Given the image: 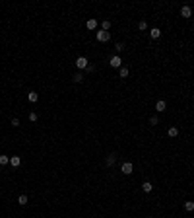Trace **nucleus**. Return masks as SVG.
<instances>
[{"label": "nucleus", "instance_id": "1", "mask_svg": "<svg viewBox=\"0 0 194 218\" xmlns=\"http://www.w3.org/2000/svg\"><path fill=\"white\" fill-rule=\"evenodd\" d=\"M109 39H111V33H109V31H103V29L97 31V41H99V43H107Z\"/></svg>", "mask_w": 194, "mask_h": 218}, {"label": "nucleus", "instance_id": "2", "mask_svg": "<svg viewBox=\"0 0 194 218\" xmlns=\"http://www.w3.org/2000/svg\"><path fill=\"white\" fill-rule=\"evenodd\" d=\"M88 64H89V60L86 59V56H78V59H76V66L80 68V72L88 68Z\"/></svg>", "mask_w": 194, "mask_h": 218}, {"label": "nucleus", "instance_id": "3", "mask_svg": "<svg viewBox=\"0 0 194 218\" xmlns=\"http://www.w3.org/2000/svg\"><path fill=\"white\" fill-rule=\"evenodd\" d=\"M109 64H111L113 68H122V59H120L119 55H113L111 60H109Z\"/></svg>", "mask_w": 194, "mask_h": 218}, {"label": "nucleus", "instance_id": "4", "mask_svg": "<svg viewBox=\"0 0 194 218\" xmlns=\"http://www.w3.org/2000/svg\"><path fill=\"white\" fill-rule=\"evenodd\" d=\"M132 169H134V166H132L130 162H124V164H122V167H120V172L124 173V175H130V173H132Z\"/></svg>", "mask_w": 194, "mask_h": 218}, {"label": "nucleus", "instance_id": "5", "mask_svg": "<svg viewBox=\"0 0 194 218\" xmlns=\"http://www.w3.org/2000/svg\"><path fill=\"white\" fill-rule=\"evenodd\" d=\"M180 16H183V18H186V20H188L190 16H192V8H190L188 4H185V6H183V8H180Z\"/></svg>", "mask_w": 194, "mask_h": 218}, {"label": "nucleus", "instance_id": "6", "mask_svg": "<svg viewBox=\"0 0 194 218\" xmlns=\"http://www.w3.org/2000/svg\"><path fill=\"white\" fill-rule=\"evenodd\" d=\"M149 37H152V39H159V37H161L159 28H152V29H149Z\"/></svg>", "mask_w": 194, "mask_h": 218}, {"label": "nucleus", "instance_id": "7", "mask_svg": "<svg viewBox=\"0 0 194 218\" xmlns=\"http://www.w3.org/2000/svg\"><path fill=\"white\" fill-rule=\"evenodd\" d=\"M86 28L89 29V31H93V29H97V20H88V22H86Z\"/></svg>", "mask_w": 194, "mask_h": 218}, {"label": "nucleus", "instance_id": "8", "mask_svg": "<svg viewBox=\"0 0 194 218\" xmlns=\"http://www.w3.org/2000/svg\"><path fill=\"white\" fill-rule=\"evenodd\" d=\"M155 109H157V111H159V113H163V111H165V109H167V103L163 101V99H159V101L155 103Z\"/></svg>", "mask_w": 194, "mask_h": 218}, {"label": "nucleus", "instance_id": "9", "mask_svg": "<svg viewBox=\"0 0 194 218\" xmlns=\"http://www.w3.org/2000/svg\"><path fill=\"white\" fill-rule=\"evenodd\" d=\"M115 162H116V156H115V154H109V156L105 158V166H109V167H111Z\"/></svg>", "mask_w": 194, "mask_h": 218}, {"label": "nucleus", "instance_id": "10", "mask_svg": "<svg viewBox=\"0 0 194 218\" xmlns=\"http://www.w3.org/2000/svg\"><path fill=\"white\" fill-rule=\"evenodd\" d=\"M167 135L171 136V138H175V136H179V129H177V127H169V130H167Z\"/></svg>", "mask_w": 194, "mask_h": 218}, {"label": "nucleus", "instance_id": "11", "mask_svg": "<svg viewBox=\"0 0 194 218\" xmlns=\"http://www.w3.org/2000/svg\"><path fill=\"white\" fill-rule=\"evenodd\" d=\"M142 189H144V193H152L153 185L149 183V181H144V183H142Z\"/></svg>", "mask_w": 194, "mask_h": 218}, {"label": "nucleus", "instance_id": "12", "mask_svg": "<svg viewBox=\"0 0 194 218\" xmlns=\"http://www.w3.org/2000/svg\"><path fill=\"white\" fill-rule=\"evenodd\" d=\"M27 99H29L31 103H35V101L39 99V93H37V92H29V93H27Z\"/></svg>", "mask_w": 194, "mask_h": 218}, {"label": "nucleus", "instance_id": "13", "mask_svg": "<svg viewBox=\"0 0 194 218\" xmlns=\"http://www.w3.org/2000/svg\"><path fill=\"white\" fill-rule=\"evenodd\" d=\"M10 164H12L14 167H18L19 164H22V160H19V156H12V158H10Z\"/></svg>", "mask_w": 194, "mask_h": 218}, {"label": "nucleus", "instance_id": "14", "mask_svg": "<svg viewBox=\"0 0 194 218\" xmlns=\"http://www.w3.org/2000/svg\"><path fill=\"white\" fill-rule=\"evenodd\" d=\"M101 29H103V31H109V29H111V22H109V20H103V22H101Z\"/></svg>", "mask_w": 194, "mask_h": 218}, {"label": "nucleus", "instance_id": "15", "mask_svg": "<svg viewBox=\"0 0 194 218\" xmlns=\"http://www.w3.org/2000/svg\"><path fill=\"white\" fill-rule=\"evenodd\" d=\"M185 210H186V212H192V210H194V203H192V201H186V203H185Z\"/></svg>", "mask_w": 194, "mask_h": 218}, {"label": "nucleus", "instance_id": "16", "mask_svg": "<svg viewBox=\"0 0 194 218\" xmlns=\"http://www.w3.org/2000/svg\"><path fill=\"white\" fill-rule=\"evenodd\" d=\"M27 201H29L27 195H19V197H18V203L22 204V206H25V204H27Z\"/></svg>", "mask_w": 194, "mask_h": 218}, {"label": "nucleus", "instance_id": "17", "mask_svg": "<svg viewBox=\"0 0 194 218\" xmlns=\"http://www.w3.org/2000/svg\"><path fill=\"white\" fill-rule=\"evenodd\" d=\"M72 80H74L76 84H80V82H82V80H83V74H82V72H76V74L72 76Z\"/></svg>", "mask_w": 194, "mask_h": 218}, {"label": "nucleus", "instance_id": "18", "mask_svg": "<svg viewBox=\"0 0 194 218\" xmlns=\"http://www.w3.org/2000/svg\"><path fill=\"white\" fill-rule=\"evenodd\" d=\"M119 74H120V78H126V76H128V68H126V66L119 68Z\"/></svg>", "mask_w": 194, "mask_h": 218}, {"label": "nucleus", "instance_id": "19", "mask_svg": "<svg viewBox=\"0 0 194 218\" xmlns=\"http://www.w3.org/2000/svg\"><path fill=\"white\" fill-rule=\"evenodd\" d=\"M138 28L142 29V31H146V29H148V22H146V20H142V22L138 23Z\"/></svg>", "mask_w": 194, "mask_h": 218}, {"label": "nucleus", "instance_id": "20", "mask_svg": "<svg viewBox=\"0 0 194 218\" xmlns=\"http://www.w3.org/2000/svg\"><path fill=\"white\" fill-rule=\"evenodd\" d=\"M6 164H10V158L8 156H0V166H6Z\"/></svg>", "mask_w": 194, "mask_h": 218}, {"label": "nucleus", "instance_id": "21", "mask_svg": "<svg viewBox=\"0 0 194 218\" xmlns=\"http://www.w3.org/2000/svg\"><path fill=\"white\" fill-rule=\"evenodd\" d=\"M115 51H116V53L124 51V43H116V45H115Z\"/></svg>", "mask_w": 194, "mask_h": 218}, {"label": "nucleus", "instance_id": "22", "mask_svg": "<svg viewBox=\"0 0 194 218\" xmlns=\"http://www.w3.org/2000/svg\"><path fill=\"white\" fill-rule=\"evenodd\" d=\"M37 119H39V115H37V113H29V121H31V123H35Z\"/></svg>", "mask_w": 194, "mask_h": 218}, {"label": "nucleus", "instance_id": "23", "mask_svg": "<svg viewBox=\"0 0 194 218\" xmlns=\"http://www.w3.org/2000/svg\"><path fill=\"white\" fill-rule=\"evenodd\" d=\"M157 123H159V121H157V117H155V115H153V117H149V125H153V127H155Z\"/></svg>", "mask_w": 194, "mask_h": 218}, {"label": "nucleus", "instance_id": "24", "mask_svg": "<svg viewBox=\"0 0 194 218\" xmlns=\"http://www.w3.org/2000/svg\"><path fill=\"white\" fill-rule=\"evenodd\" d=\"M12 127H19V119H18V117H14V119H12Z\"/></svg>", "mask_w": 194, "mask_h": 218}, {"label": "nucleus", "instance_id": "25", "mask_svg": "<svg viewBox=\"0 0 194 218\" xmlns=\"http://www.w3.org/2000/svg\"><path fill=\"white\" fill-rule=\"evenodd\" d=\"M93 70H95V66H93V64H88V68H86V72H93Z\"/></svg>", "mask_w": 194, "mask_h": 218}]
</instances>
